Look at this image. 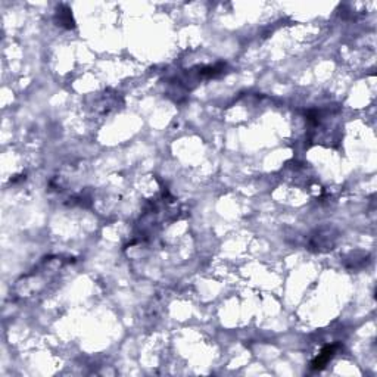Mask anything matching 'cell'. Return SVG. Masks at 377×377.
I'll use <instances>...</instances> for the list:
<instances>
[{
    "mask_svg": "<svg viewBox=\"0 0 377 377\" xmlns=\"http://www.w3.org/2000/svg\"><path fill=\"white\" fill-rule=\"evenodd\" d=\"M336 348H338L336 345H329V346H326V348L321 351V353L318 355L317 358L312 361L311 367H312L314 370H320V368H323L324 365L329 363V360L333 358V355H334V352H336Z\"/></svg>",
    "mask_w": 377,
    "mask_h": 377,
    "instance_id": "6da1fadb",
    "label": "cell"
}]
</instances>
